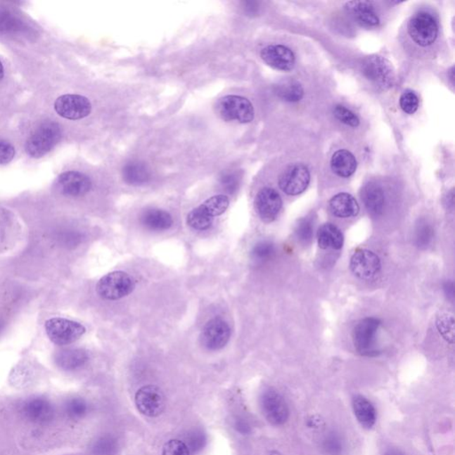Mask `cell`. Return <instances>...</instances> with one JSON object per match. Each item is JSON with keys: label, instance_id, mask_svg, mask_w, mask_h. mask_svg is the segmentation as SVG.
Returning <instances> with one entry per match:
<instances>
[{"label": "cell", "instance_id": "obj_1", "mask_svg": "<svg viewBox=\"0 0 455 455\" xmlns=\"http://www.w3.org/2000/svg\"><path fill=\"white\" fill-rule=\"evenodd\" d=\"M229 205L230 200L225 195H217L208 198L188 214L187 224L194 230H208L213 224L214 218L224 214Z\"/></svg>", "mask_w": 455, "mask_h": 455}, {"label": "cell", "instance_id": "obj_2", "mask_svg": "<svg viewBox=\"0 0 455 455\" xmlns=\"http://www.w3.org/2000/svg\"><path fill=\"white\" fill-rule=\"evenodd\" d=\"M215 113L224 121L238 123L252 122L255 117L254 106L250 101L238 96H226L219 99L214 105Z\"/></svg>", "mask_w": 455, "mask_h": 455}, {"label": "cell", "instance_id": "obj_3", "mask_svg": "<svg viewBox=\"0 0 455 455\" xmlns=\"http://www.w3.org/2000/svg\"><path fill=\"white\" fill-rule=\"evenodd\" d=\"M62 137L58 124L46 122L37 128L26 141V153L32 158H41L56 146Z\"/></svg>", "mask_w": 455, "mask_h": 455}, {"label": "cell", "instance_id": "obj_4", "mask_svg": "<svg viewBox=\"0 0 455 455\" xmlns=\"http://www.w3.org/2000/svg\"><path fill=\"white\" fill-rule=\"evenodd\" d=\"M136 288V283L124 271H113L104 276L97 283L96 292L101 298L116 301L129 295Z\"/></svg>", "mask_w": 455, "mask_h": 455}, {"label": "cell", "instance_id": "obj_5", "mask_svg": "<svg viewBox=\"0 0 455 455\" xmlns=\"http://www.w3.org/2000/svg\"><path fill=\"white\" fill-rule=\"evenodd\" d=\"M45 328L49 340L59 346L72 345L86 333L85 326L80 323L63 318L47 320Z\"/></svg>", "mask_w": 455, "mask_h": 455}, {"label": "cell", "instance_id": "obj_6", "mask_svg": "<svg viewBox=\"0 0 455 455\" xmlns=\"http://www.w3.org/2000/svg\"><path fill=\"white\" fill-rule=\"evenodd\" d=\"M380 326V319L366 318L357 323L352 331L353 345L363 356H376L377 333Z\"/></svg>", "mask_w": 455, "mask_h": 455}, {"label": "cell", "instance_id": "obj_7", "mask_svg": "<svg viewBox=\"0 0 455 455\" xmlns=\"http://www.w3.org/2000/svg\"><path fill=\"white\" fill-rule=\"evenodd\" d=\"M261 409L266 420L274 426H281L289 419L288 403L281 393L273 389L262 392L259 399Z\"/></svg>", "mask_w": 455, "mask_h": 455}, {"label": "cell", "instance_id": "obj_8", "mask_svg": "<svg viewBox=\"0 0 455 455\" xmlns=\"http://www.w3.org/2000/svg\"><path fill=\"white\" fill-rule=\"evenodd\" d=\"M363 73L367 79L380 89H387L395 82L392 64L382 56H371L363 63Z\"/></svg>", "mask_w": 455, "mask_h": 455}, {"label": "cell", "instance_id": "obj_9", "mask_svg": "<svg viewBox=\"0 0 455 455\" xmlns=\"http://www.w3.org/2000/svg\"><path fill=\"white\" fill-rule=\"evenodd\" d=\"M411 39L421 46H429L436 41L438 26L430 13L421 12L411 18L409 23Z\"/></svg>", "mask_w": 455, "mask_h": 455}, {"label": "cell", "instance_id": "obj_10", "mask_svg": "<svg viewBox=\"0 0 455 455\" xmlns=\"http://www.w3.org/2000/svg\"><path fill=\"white\" fill-rule=\"evenodd\" d=\"M134 402L138 411L148 417L160 416L166 406L165 395L160 387L155 385L141 387L137 390Z\"/></svg>", "mask_w": 455, "mask_h": 455}, {"label": "cell", "instance_id": "obj_11", "mask_svg": "<svg viewBox=\"0 0 455 455\" xmlns=\"http://www.w3.org/2000/svg\"><path fill=\"white\" fill-rule=\"evenodd\" d=\"M55 110L57 114L64 119L77 120L89 116L92 111V104L85 96L65 94L57 98Z\"/></svg>", "mask_w": 455, "mask_h": 455}, {"label": "cell", "instance_id": "obj_12", "mask_svg": "<svg viewBox=\"0 0 455 455\" xmlns=\"http://www.w3.org/2000/svg\"><path fill=\"white\" fill-rule=\"evenodd\" d=\"M311 174L305 165L295 164L283 172L278 184L283 192L290 196L302 193L308 188Z\"/></svg>", "mask_w": 455, "mask_h": 455}, {"label": "cell", "instance_id": "obj_13", "mask_svg": "<svg viewBox=\"0 0 455 455\" xmlns=\"http://www.w3.org/2000/svg\"><path fill=\"white\" fill-rule=\"evenodd\" d=\"M231 330L225 320L213 319L207 323L202 330L200 342L209 350L224 348L231 339Z\"/></svg>", "mask_w": 455, "mask_h": 455}, {"label": "cell", "instance_id": "obj_14", "mask_svg": "<svg viewBox=\"0 0 455 455\" xmlns=\"http://www.w3.org/2000/svg\"><path fill=\"white\" fill-rule=\"evenodd\" d=\"M56 187L65 196L81 197L89 192L92 181L87 175L80 172L69 171L57 178Z\"/></svg>", "mask_w": 455, "mask_h": 455}, {"label": "cell", "instance_id": "obj_15", "mask_svg": "<svg viewBox=\"0 0 455 455\" xmlns=\"http://www.w3.org/2000/svg\"><path fill=\"white\" fill-rule=\"evenodd\" d=\"M255 205L259 218L264 222H271L281 210L282 198L274 188H264L256 195Z\"/></svg>", "mask_w": 455, "mask_h": 455}, {"label": "cell", "instance_id": "obj_16", "mask_svg": "<svg viewBox=\"0 0 455 455\" xmlns=\"http://www.w3.org/2000/svg\"><path fill=\"white\" fill-rule=\"evenodd\" d=\"M382 264L375 252L361 249L354 252L350 259V269L356 277L370 279L378 274Z\"/></svg>", "mask_w": 455, "mask_h": 455}, {"label": "cell", "instance_id": "obj_17", "mask_svg": "<svg viewBox=\"0 0 455 455\" xmlns=\"http://www.w3.org/2000/svg\"><path fill=\"white\" fill-rule=\"evenodd\" d=\"M262 59L271 68L289 72L295 68L294 53L285 46L271 45L262 50Z\"/></svg>", "mask_w": 455, "mask_h": 455}, {"label": "cell", "instance_id": "obj_18", "mask_svg": "<svg viewBox=\"0 0 455 455\" xmlns=\"http://www.w3.org/2000/svg\"><path fill=\"white\" fill-rule=\"evenodd\" d=\"M23 414L32 423H47L55 416V409L49 399L39 397L26 401L23 406Z\"/></svg>", "mask_w": 455, "mask_h": 455}, {"label": "cell", "instance_id": "obj_19", "mask_svg": "<svg viewBox=\"0 0 455 455\" xmlns=\"http://www.w3.org/2000/svg\"><path fill=\"white\" fill-rule=\"evenodd\" d=\"M352 409L354 414L360 425L366 430L372 429L376 425L377 412L375 406L361 395L353 397Z\"/></svg>", "mask_w": 455, "mask_h": 455}, {"label": "cell", "instance_id": "obj_20", "mask_svg": "<svg viewBox=\"0 0 455 455\" xmlns=\"http://www.w3.org/2000/svg\"><path fill=\"white\" fill-rule=\"evenodd\" d=\"M330 210L339 218L357 217L359 213V205L355 198L349 193H339L329 202Z\"/></svg>", "mask_w": 455, "mask_h": 455}, {"label": "cell", "instance_id": "obj_21", "mask_svg": "<svg viewBox=\"0 0 455 455\" xmlns=\"http://www.w3.org/2000/svg\"><path fill=\"white\" fill-rule=\"evenodd\" d=\"M173 222L171 214L162 209H148L141 217V224L153 231L169 230Z\"/></svg>", "mask_w": 455, "mask_h": 455}, {"label": "cell", "instance_id": "obj_22", "mask_svg": "<svg viewBox=\"0 0 455 455\" xmlns=\"http://www.w3.org/2000/svg\"><path fill=\"white\" fill-rule=\"evenodd\" d=\"M361 198L364 205L370 214L379 217L383 213L385 195L378 184H369L363 188Z\"/></svg>", "mask_w": 455, "mask_h": 455}, {"label": "cell", "instance_id": "obj_23", "mask_svg": "<svg viewBox=\"0 0 455 455\" xmlns=\"http://www.w3.org/2000/svg\"><path fill=\"white\" fill-rule=\"evenodd\" d=\"M89 354L82 349H67L57 352L55 360L56 365L66 371L80 369L89 361Z\"/></svg>", "mask_w": 455, "mask_h": 455}, {"label": "cell", "instance_id": "obj_24", "mask_svg": "<svg viewBox=\"0 0 455 455\" xmlns=\"http://www.w3.org/2000/svg\"><path fill=\"white\" fill-rule=\"evenodd\" d=\"M346 8L352 13L354 18L360 25L376 26L379 18L373 8V3L369 1H352L346 4Z\"/></svg>", "mask_w": 455, "mask_h": 455}, {"label": "cell", "instance_id": "obj_25", "mask_svg": "<svg viewBox=\"0 0 455 455\" xmlns=\"http://www.w3.org/2000/svg\"><path fill=\"white\" fill-rule=\"evenodd\" d=\"M318 243L321 249H335L340 250L343 247L345 237L342 232L337 226L332 224H325L318 231Z\"/></svg>", "mask_w": 455, "mask_h": 455}, {"label": "cell", "instance_id": "obj_26", "mask_svg": "<svg viewBox=\"0 0 455 455\" xmlns=\"http://www.w3.org/2000/svg\"><path fill=\"white\" fill-rule=\"evenodd\" d=\"M357 167L356 158L350 151L340 150L333 155L331 168L333 173L338 177L343 178L352 177L355 173Z\"/></svg>", "mask_w": 455, "mask_h": 455}, {"label": "cell", "instance_id": "obj_27", "mask_svg": "<svg viewBox=\"0 0 455 455\" xmlns=\"http://www.w3.org/2000/svg\"><path fill=\"white\" fill-rule=\"evenodd\" d=\"M124 181L130 185H141L149 181L150 174L148 167L139 161L127 163L122 171Z\"/></svg>", "mask_w": 455, "mask_h": 455}, {"label": "cell", "instance_id": "obj_28", "mask_svg": "<svg viewBox=\"0 0 455 455\" xmlns=\"http://www.w3.org/2000/svg\"><path fill=\"white\" fill-rule=\"evenodd\" d=\"M321 447L326 455H342L345 449V440L335 430H330L323 436Z\"/></svg>", "mask_w": 455, "mask_h": 455}, {"label": "cell", "instance_id": "obj_29", "mask_svg": "<svg viewBox=\"0 0 455 455\" xmlns=\"http://www.w3.org/2000/svg\"><path fill=\"white\" fill-rule=\"evenodd\" d=\"M277 94L286 102H298L303 97V89L298 82L294 80H286L278 85Z\"/></svg>", "mask_w": 455, "mask_h": 455}, {"label": "cell", "instance_id": "obj_30", "mask_svg": "<svg viewBox=\"0 0 455 455\" xmlns=\"http://www.w3.org/2000/svg\"><path fill=\"white\" fill-rule=\"evenodd\" d=\"M63 410L70 419L79 420L89 413V406L86 400L80 397H72L64 404Z\"/></svg>", "mask_w": 455, "mask_h": 455}, {"label": "cell", "instance_id": "obj_31", "mask_svg": "<svg viewBox=\"0 0 455 455\" xmlns=\"http://www.w3.org/2000/svg\"><path fill=\"white\" fill-rule=\"evenodd\" d=\"M117 444L116 438L106 435L98 438L93 444L91 451L93 455H116L117 453Z\"/></svg>", "mask_w": 455, "mask_h": 455}, {"label": "cell", "instance_id": "obj_32", "mask_svg": "<svg viewBox=\"0 0 455 455\" xmlns=\"http://www.w3.org/2000/svg\"><path fill=\"white\" fill-rule=\"evenodd\" d=\"M23 23L9 10L0 8V32H15L21 30Z\"/></svg>", "mask_w": 455, "mask_h": 455}, {"label": "cell", "instance_id": "obj_33", "mask_svg": "<svg viewBox=\"0 0 455 455\" xmlns=\"http://www.w3.org/2000/svg\"><path fill=\"white\" fill-rule=\"evenodd\" d=\"M437 328L440 335L446 339L447 342H454V319L453 314L449 313H442L438 316L437 320Z\"/></svg>", "mask_w": 455, "mask_h": 455}, {"label": "cell", "instance_id": "obj_34", "mask_svg": "<svg viewBox=\"0 0 455 455\" xmlns=\"http://www.w3.org/2000/svg\"><path fill=\"white\" fill-rule=\"evenodd\" d=\"M434 238V230L426 221H420L416 229V243L417 247L426 248L429 247Z\"/></svg>", "mask_w": 455, "mask_h": 455}, {"label": "cell", "instance_id": "obj_35", "mask_svg": "<svg viewBox=\"0 0 455 455\" xmlns=\"http://www.w3.org/2000/svg\"><path fill=\"white\" fill-rule=\"evenodd\" d=\"M276 248L274 244L269 241H261L256 244L252 250V257L258 262H264L274 256Z\"/></svg>", "mask_w": 455, "mask_h": 455}, {"label": "cell", "instance_id": "obj_36", "mask_svg": "<svg viewBox=\"0 0 455 455\" xmlns=\"http://www.w3.org/2000/svg\"><path fill=\"white\" fill-rule=\"evenodd\" d=\"M313 222L311 219L305 218L299 222L295 229L296 237L302 243L311 242L313 237Z\"/></svg>", "mask_w": 455, "mask_h": 455}, {"label": "cell", "instance_id": "obj_37", "mask_svg": "<svg viewBox=\"0 0 455 455\" xmlns=\"http://www.w3.org/2000/svg\"><path fill=\"white\" fill-rule=\"evenodd\" d=\"M418 106H419V99L416 93L410 90L403 93L400 97V107L404 113L414 114L418 110Z\"/></svg>", "mask_w": 455, "mask_h": 455}, {"label": "cell", "instance_id": "obj_38", "mask_svg": "<svg viewBox=\"0 0 455 455\" xmlns=\"http://www.w3.org/2000/svg\"><path fill=\"white\" fill-rule=\"evenodd\" d=\"M162 455H191V451L183 441L172 440L165 444Z\"/></svg>", "mask_w": 455, "mask_h": 455}, {"label": "cell", "instance_id": "obj_39", "mask_svg": "<svg viewBox=\"0 0 455 455\" xmlns=\"http://www.w3.org/2000/svg\"><path fill=\"white\" fill-rule=\"evenodd\" d=\"M205 444H207V437L201 430H193L188 434L187 446L191 451L198 453L204 449Z\"/></svg>", "mask_w": 455, "mask_h": 455}, {"label": "cell", "instance_id": "obj_40", "mask_svg": "<svg viewBox=\"0 0 455 455\" xmlns=\"http://www.w3.org/2000/svg\"><path fill=\"white\" fill-rule=\"evenodd\" d=\"M333 113H335V116L340 121V122L348 124V126L352 127H359V117H357L352 111L346 109L345 107L340 105L336 106L335 110H333Z\"/></svg>", "mask_w": 455, "mask_h": 455}, {"label": "cell", "instance_id": "obj_41", "mask_svg": "<svg viewBox=\"0 0 455 455\" xmlns=\"http://www.w3.org/2000/svg\"><path fill=\"white\" fill-rule=\"evenodd\" d=\"M221 184L228 193L233 194L238 188V178L234 173L224 174L221 177Z\"/></svg>", "mask_w": 455, "mask_h": 455}, {"label": "cell", "instance_id": "obj_42", "mask_svg": "<svg viewBox=\"0 0 455 455\" xmlns=\"http://www.w3.org/2000/svg\"><path fill=\"white\" fill-rule=\"evenodd\" d=\"M15 150L12 144L0 141V165L8 164L15 158Z\"/></svg>", "mask_w": 455, "mask_h": 455}, {"label": "cell", "instance_id": "obj_43", "mask_svg": "<svg viewBox=\"0 0 455 455\" xmlns=\"http://www.w3.org/2000/svg\"><path fill=\"white\" fill-rule=\"evenodd\" d=\"M235 428L238 432L242 435H248L251 432V425L244 418H238L236 420Z\"/></svg>", "mask_w": 455, "mask_h": 455}, {"label": "cell", "instance_id": "obj_44", "mask_svg": "<svg viewBox=\"0 0 455 455\" xmlns=\"http://www.w3.org/2000/svg\"><path fill=\"white\" fill-rule=\"evenodd\" d=\"M444 291H446V294L448 296H451V297H454V284L451 282H447L446 285L444 286Z\"/></svg>", "mask_w": 455, "mask_h": 455}, {"label": "cell", "instance_id": "obj_45", "mask_svg": "<svg viewBox=\"0 0 455 455\" xmlns=\"http://www.w3.org/2000/svg\"><path fill=\"white\" fill-rule=\"evenodd\" d=\"M384 455H404V454L401 453L400 451L396 450V449H390L389 451H387Z\"/></svg>", "mask_w": 455, "mask_h": 455}, {"label": "cell", "instance_id": "obj_46", "mask_svg": "<svg viewBox=\"0 0 455 455\" xmlns=\"http://www.w3.org/2000/svg\"><path fill=\"white\" fill-rule=\"evenodd\" d=\"M4 77V67H3L1 62H0V79Z\"/></svg>", "mask_w": 455, "mask_h": 455}, {"label": "cell", "instance_id": "obj_47", "mask_svg": "<svg viewBox=\"0 0 455 455\" xmlns=\"http://www.w3.org/2000/svg\"><path fill=\"white\" fill-rule=\"evenodd\" d=\"M269 455H282V454L277 453V451H272V453H271V454Z\"/></svg>", "mask_w": 455, "mask_h": 455}, {"label": "cell", "instance_id": "obj_48", "mask_svg": "<svg viewBox=\"0 0 455 455\" xmlns=\"http://www.w3.org/2000/svg\"><path fill=\"white\" fill-rule=\"evenodd\" d=\"M1 328H2V323L1 322H0V331H1Z\"/></svg>", "mask_w": 455, "mask_h": 455}]
</instances>
